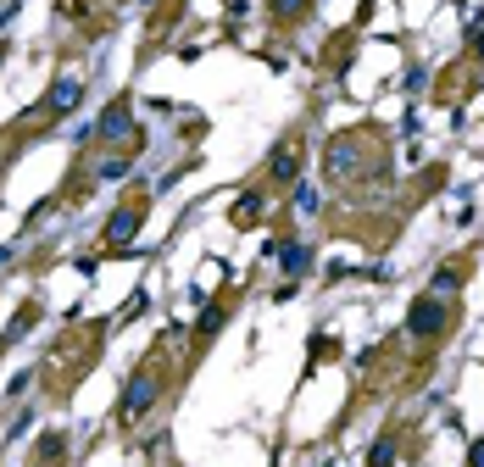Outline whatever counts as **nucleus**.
<instances>
[{"mask_svg":"<svg viewBox=\"0 0 484 467\" xmlns=\"http://www.w3.org/2000/svg\"><path fill=\"white\" fill-rule=\"evenodd\" d=\"M156 395H162V373H156V356H151V362H139L129 373V384H123V395H117V423H123V429H134V423L156 407Z\"/></svg>","mask_w":484,"mask_h":467,"instance_id":"1","label":"nucleus"},{"mask_svg":"<svg viewBox=\"0 0 484 467\" xmlns=\"http://www.w3.org/2000/svg\"><path fill=\"white\" fill-rule=\"evenodd\" d=\"M407 334L417 339V345H434V339H446L451 334V301L446 295H417L412 312H407Z\"/></svg>","mask_w":484,"mask_h":467,"instance_id":"2","label":"nucleus"},{"mask_svg":"<svg viewBox=\"0 0 484 467\" xmlns=\"http://www.w3.org/2000/svg\"><path fill=\"white\" fill-rule=\"evenodd\" d=\"M78 100H83V78L61 73V78L51 83V90H45V100H39L34 112H28V123H39V129H51V123H61V117H67Z\"/></svg>","mask_w":484,"mask_h":467,"instance_id":"3","label":"nucleus"},{"mask_svg":"<svg viewBox=\"0 0 484 467\" xmlns=\"http://www.w3.org/2000/svg\"><path fill=\"white\" fill-rule=\"evenodd\" d=\"M145 211H151V195H145V189H134V195L107 218V245H112V250L134 245V234H139V223H145Z\"/></svg>","mask_w":484,"mask_h":467,"instance_id":"4","label":"nucleus"},{"mask_svg":"<svg viewBox=\"0 0 484 467\" xmlns=\"http://www.w3.org/2000/svg\"><path fill=\"white\" fill-rule=\"evenodd\" d=\"M323 167H329V178H334V184L356 178V173H362V139H356V134H334V139H329Z\"/></svg>","mask_w":484,"mask_h":467,"instance_id":"5","label":"nucleus"},{"mask_svg":"<svg viewBox=\"0 0 484 467\" xmlns=\"http://www.w3.org/2000/svg\"><path fill=\"white\" fill-rule=\"evenodd\" d=\"M129 134H134V100L117 95V100H107V112L95 117V139L100 145H123Z\"/></svg>","mask_w":484,"mask_h":467,"instance_id":"6","label":"nucleus"},{"mask_svg":"<svg viewBox=\"0 0 484 467\" xmlns=\"http://www.w3.org/2000/svg\"><path fill=\"white\" fill-rule=\"evenodd\" d=\"M296 173H301V145L284 139L279 151H273V162H267V184H296Z\"/></svg>","mask_w":484,"mask_h":467,"instance_id":"7","label":"nucleus"},{"mask_svg":"<svg viewBox=\"0 0 484 467\" xmlns=\"http://www.w3.org/2000/svg\"><path fill=\"white\" fill-rule=\"evenodd\" d=\"M395 462H401V445H395V434H378V439H373L368 467H395Z\"/></svg>","mask_w":484,"mask_h":467,"instance_id":"8","label":"nucleus"},{"mask_svg":"<svg viewBox=\"0 0 484 467\" xmlns=\"http://www.w3.org/2000/svg\"><path fill=\"white\" fill-rule=\"evenodd\" d=\"M223 323H228V306H206V312H201V323H195V339L206 345V339H212Z\"/></svg>","mask_w":484,"mask_h":467,"instance_id":"9","label":"nucleus"},{"mask_svg":"<svg viewBox=\"0 0 484 467\" xmlns=\"http://www.w3.org/2000/svg\"><path fill=\"white\" fill-rule=\"evenodd\" d=\"M312 6V0H267V12H273V23H296V17Z\"/></svg>","mask_w":484,"mask_h":467,"instance_id":"10","label":"nucleus"},{"mask_svg":"<svg viewBox=\"0 0 484 467\" xmlns=\"http://www.w3.org/2000/svg\"><path fill=\"white\" fill-rule=\"evenodd\" d=\"M306 267H312V250L306 245H284V273H290V279H301Z\"/></svg>","mask_w":484,"mask_h":467,"instance_id":"11","label":"nucleus"},{"mask_svg":"<svg viewBox=\"0 0 484 467\" xmlns=\"http://www.w3.org/2000/svg\"><path fill=\"white\" fill-rule=\"evenodd\" d=\"M456 289H462V267H440L434 273V295H446V301H451Z\"/></svg>","mask_w":484,"mask_h":467,"instance_id":"12","label":"nucleus"},{"mask_svg":"<svg viewBox=\"0 0 484 467\" xmlns=\"http://www.w3.org/2000/svg\"><path fill=\"white\" fill-rule=\"evenodd\" d=\"M129 167H134V151L129 156H107V162H100V178H123Z\"/></svg>","mask_w":484,"mask_h":467,"instance_id":"13","label":"nucleus"},{"mask_svg":"<svg viewBox=\"0 0 484 467\" xmlns=\"http://www.w3.org/2000/svg\"><path fill=\"white\" fill-rule=\"evenodd\" d=\"M257 206H262V195H245V201L234 206V223H250V218H257Z\"/></svg>","mask_w":484,"mask_h":467,"instance_id":"14","label":"nucleus"},{"mask_svg":"<svg viewBox=\"0 0 484 467\" xmlns=\"http://www.w3.org/2000/svg\"><path fill=\"white\" fill-rule=\"evenodd\" d=\"M296 206H301V211H318V189L301 184V189H296Z\"/></svg>","mask_w":484,"mask_h":467,"instance_id":"15","label":"nucleus"},{"mask_svg":"<svg viewBox=\"0 0 484 467\" xmlns=\"http://www.w3.org/2000/svg\"><path fill=\"white\" fill-rule=\"evenodd\" d=\"M468 467H484V439H473V445H468Z\"/></svg>","mask_w":484,"mask_h":467,"instance_id":"16","label":"nucleus"},{"mask_svg":"<svg viewBox=\"0 0 484 467\" xmlns=\"http://www.w3.org/2000/svg\"><path fill=\"white\" fill-rule=\"evenodd\" d=\"M473 51H479V61H484V34H479V39H473Z\"/></svg>","mask_w":484,"mask_h":467,"instance_id":"17","label":"nucleus"},{"mask_svg":"<svg viewBox=\"0 0 484 467\" xmlns=\"http://www.w3.org/2000/svg\"><path fill=\"white\" fill-rule=\"evenodd\" d=\"M0 56H6V45H0Z\"/></svg>","mask_w":484,"mask_h":467,"instance_id":"18","label":"nucleus"}]
</instances>
